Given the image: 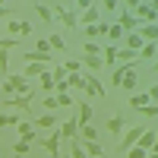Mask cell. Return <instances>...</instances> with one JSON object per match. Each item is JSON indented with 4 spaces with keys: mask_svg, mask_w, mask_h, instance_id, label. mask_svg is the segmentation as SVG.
Returning <instances> with one entry per match:
<instances>
[{
    "mask_svg": "<svg viewBox=\"0 0 158 158\" xmlns=\"http://www.w3.org/2000/svg\"><path fill=\"white\" fill-rule=\"evenodd\" d=\"M82 149H85L89 158H101V155H104V149L98 146V142H85V139H82Z\"/></svg>",
    "mask_w": 158,
    "mask_h": 158,
    "instance_id": "22",
    "label": "cell"
},
{
    "mask_svg": "<svg viewBox=\"0 0 158 158\" xmlns=\"http://www.w3.org/2000/svg\"><path fill=\"white\" fill-rule=\"evenodd\" d=\"M79 60H82V70L85 73H98L104 67V57H98V54H82Z\"/></svg>",
    "mask_w": 158,
    "mask_h": 158,
    "instance_id": "9",
    "label": "cell"
},
{
    "mask_svg": "<svg viewBox=\"0 0 158 158\" xmlns=\"http://www.w3.org/2000/svg\"><path fill=\"white\" fill-rule=\"evenodd\" d=\"M117 54H120L117 48H104V63H108V67H111V63H117Z\"/></svg>",
    "mask_w": 158,
    "mask_h": 158,
    "instance_id": "35",
    "label": "cell"
},
{
    "mask_svg": "<svg viewBox=\"0 0 158 158\" xmlns=\"http://www.w3.org/2000/svg\"><path fill=\"white\" fill-rule=\"evenodd\" d=\"M146 158H158V155H155V152H149V155H146Z\"/></svg>",
    "mask_w": 158,
    "mask_h": 158,
    "instance_id": "45",
    "label": "cell"
},
{
    "mask_svg": "<svg viewBox=\"0 0 158 158\" xmlns=\"http://www.w3.org/2000/svg\"><path fill=\"white\" fill-rule=\"evenodd\" d=\"M155 139H158V133H155V130H146V133L139 136V142H136V146H139V149H146V152H152V149H155Z\"/></svg>",
    "mask_w": 158,
    "mask_h": 158,
    "instance_id": "13",
    "label": "cell"
},
{
    "mask_svg": "<svg viewBox=\"0 0 158 158\" xmlns=\"http://www.w3.org/2000/svg\"><path fill=\"white\" fill-rule=\"evenodd\" d=\"M57 104L60 108H76V98H70V92H67V95H57Z\"/></svg>",
    "mask_w": 158,
    "mask_h": 158,
    "instance_id": "36",
    "label": "cell"
},
{
    "mask_svg": "<svg viewBox=\"0 0 158 158\" xmlns=\"http://www.w3.org/2000/svg\"><path fill=\"white\" fill-rule=\"evenodd\" d=\"M54 16H57L63 25H67V29H76V13H73V10H67L63 3H57V6H54Z\"/></svg>",
    "mask_w": 158,
    "mask_h": 158,
    "instance_id": "8",
    "label": "cell"
},
{
    "mask_svg": "<svg viewBox=\"0 0 158 158\" xmlns=\"http://www.w3.org/2000/svg\"><path fill=\"white\" fill-rule=\"evenodd\" d=\"M108 38H111V41H120V38H127V32L114 22V25H108Z\"/></svg>",
    "mask_w": 158,
    "mask_h": 158,
    "instance_id": "28",
    "label": "cell"
},
{
    "mask_svg": "<svg viewBox=\"0 0 158 158\" xmlns=\"http://www.w3.org/2000/svg\"><path fill=\"white\" fill-rule=\"evenodd\" d=\"M142 114H146V117H158V104H155V101L146 104V108H142Z\"/></svg>",
    "mask_w": 158,
    "mask_h": 158,
    "instance_id": "39",
    "label": "cell"
},
{
    "mask_svg": "<svg viewBox=\"0 0 158 158\" xmlns=\"http://www.w3.org/2000/svg\"><path fill=\"white\" fill-rule=\"evenodd\" d=\"M76 120H79V127H89L92 123V114H95V111H92V104L89 101H82V98H76Z\"/></svg>",
    "mask_w": 158,
    "mask_h": 158,
    "instance_id": "6",
    "label": "cell"
},
{
    "mask_svg": "<svg viewBox=\"0 0 158 158\" xmlns=\"http://www.w3.org/2000/svg\"><path fill=\"white\" fill-rule=\"evenodd\" d=\"M85 25H98V6H92V10L82 13V29Z\"/></svg>",
    "mask_w": 158,
    "mask_h": 158,
    "instance_id": "23",
    "label": "cell"
},
{
    "mask_svg": "<svg viewBox=\"0 0 158 158\" xmlns=\"http://www.w3.org/2000/svg\"><path fill=\"white\" fill-rule=\"evenodd\" d=\"M136 85H139L136 73H127V76H123V82H120V89H123V92H130V95H133V92H136Z\"/></svg>",
    "mask_w": 158,
    "mask_h": 158,
    "instance_id": "20",
    "label": "cell"
},
{
    "mask_svg": "<svg viewBox=\"0 0 158 158\" xmlns=\"http://www.w3.org/2000/svg\"><path fill=\"white\" fill-rule=\"evenodd\" d=\"M146 155H149V152H146V149H139V146H133V149L127 152V158H146Z\"/></svg>",
    "mask_w": 158,
    "mask_h": 158,
    "instance_id": "38",
    "label": "cell"
},
{
    "mask_svg": "<svg viewBox=\"0 0 158 158\" xmlns=\"http://www.w3.org/2000/svg\"><path fill=\"white\" fill-rule=\"evenodd\" d=\"M54 123H57L54 114H38V117H35V127H41V130H51Z\"/></svg>",
    "mask_w": 158,
    "mask_h": 158,
    "instance_id": "18",
    "label": "cell"
},
{
    "mask_svg": "<svg viewBox=\"0 0 158 158\" xmlns=\"http://www.w3.org/2000/svg\"><path fill=\"white\" fill-rule=\"evenodd\" d=\"M48 41H51V51H57V54H63V51H67V41H63L60 35H51Z\"/></svg>",
    "mask_w": 158,
    "mask_h": 158,
    "instance_id": "27",
    "label": "cell"
},
{
    "mask_svg": "<svg viewBox=\"0 0 158 158\" xmlns=\"http://www.w3.org/2000/svg\"><path fill=\"white\" fill-rule=\"evenodd\" d=\"M6 32H10L13 38H16V35H22V22H19V19H10V22H6Z\"/></svg>",
    "mask_w": 158,
    "mask_h": 158,
    "instance_id": "31",
    "label": "cell"
},
{
    "mask_svg": "<svg viewBox=\"0 0 158 158\" xmlns=\"http://www.w3.org/2000/svg\"><path fill=\"white\" fill-rule=\"evenodd\" d=\"M35 51H38V54H51V41H48V38H38V41H35Z\"/></svg>",
    "mask_w": 158,
    "mask_h": 158,
    "instance_id": "34",
    "label": "cell"
},
{
    "mask_svg": "<svg viewBox=\"0 0 158 158\" xmlns=\"http://www.w3.org/2000/svg\"><path fill=\"white\" fill-rule=\"evenodd\" d=\"M117 25H120L127 35H133V32H136V25H139V19H136L130 10H123V13H120V22H117Z\"/></svg>",
    "mask_w": 158,
    "mask_h": 158,
    "instance_id": "11",
    "label": "cell"
},
{
    "mask_svg": "<svg viewBox=\"0 0 158 158\" xmlns=\"http://www.w3.org/2000/svg\"><path fill=\"white\" fill-rule=\"evenodd\" d=\"M16 130H19V139H22V142H29V146H32V142H38V136H35L32 123H25V120H22V123H19Z\"/></svg>",
    "mask_w": 158,
    "mask_h": 158,
    "instance_id": "14",
    "label": "cell"
},
{
    "mask_svg": "<svg viewBox=\"0 0 158 158\" xmlns=\"http://www.w3.org/2000/svg\"><path fill=\"white\" fill-rule=\"evenodd\" d=\"M29 149H32L29 142H22V139H19L16 146H13V155H19V158H25V155H29Z\"/></svg>",
    "mask_w": 158,
    "mask_h": 158,
    "instance_id": "32",
    "label": "cell"
},
{
    "mask_svg": "<svg viewBox=\"0 0 158 158\" xmlns=\"http://www.w3.org/2000/svg\"><path fill=\"white\" fill-rule=\"evenodd\" d=\"M70 158H89V155H85V149H82V139L70 142Z\"/></svg>",
    "mask_w": 158,
    "mask_h": 158,
    "instance_id": "26",
    "label": "cell"
},
{
    "mask_svg": "<svg viewBox=\"0 0 158 158\" xmlns=\"http://www.w3.org/2000/svg\"><path fill=\"white\" fill-rule=\"evenodd\" d=\"M117 6H120L117 0H104V3H101V10H117Z\"/></svg>",
    "mask_w": 158,
    "mask_h": 158,
    "instance_id": "40",
    "label": "cell"
},
{
    "mask_svg": "<svg viewBox=\"0 0 158 158\" xmlns=\"http://www.w3.org/2000/svg\"><path fill=\"white\" fill-rule=\"evenodd\" d=\"M38 142L51 152V158H60V130H54L51 136H38Z\"/></svg>",
    "mask_w": 158,
    "mask_h": 158,
    "instance_id": "5",
    "label": "cell"
},
{
    "mask_svg": "<svg viewBox=\"0 0 158 158\" xmlns=\"http://www.w3.org/2000/svg\"><path fill=\"white\" fill-rule=\"evenodd\" d=\"M19 44V38H0V54H6V51H13Z\"/></svg>",
    "mask_w": 158,
    "mask_h": 158,
    "instance_id": "30",
    "label": "cell"
},
{
    "mask_svg": "<svg viewBox=\"0 0 158 158\" xmlns=\"http://www.w3.org/2000/svg\"><path fill=\"white\" fill-rule=\"evenodd\" d=\"M82 76H85V92H89L92 98H108V89L98 82V76H95V73H82Z\"/></svg>",
    "mask_w": 158,
    "mask_h": 158,
    "instance_id": "4",
    "label": "cell"
},
{
    "mask_svg": "<svg viewBox=\"0 0 158 158\" xmlns=\"http://www.w3.org/2000/svg\"><path fill=\"white\" fill-rule=\"evenodd\" d=\"M82 54H98V57H101V44H98V41H85V44H82Z\"/></svg>",
    "mask_w": 158,
    "mask_h": 158,
    "instance_id": "33",
    "label": "cell"
},
{
    "mask_svg": "<svg viewBox=\"0 0 158 158\" xmlns=\"http://www.w3.org/2000/svg\"><path fill=\"white\" fill-rule=\"evenodd\" d=\"M67 82H70V89H79V92H85V76H82V73H76V76H67Z\"/></svg>",
    "mask_w": 158,
    "mask_h": 158,
    "instance_id": "25",
    "label": "cell"
},
{
    "mask_svg": "<svg viewBox=\"0 0 158 158\" xmlns=\"http://www.w3.org/2000/svg\"><path fill=\"white\" fill-rule=\"evenodd\" d=\"M146 104H152V98H149V92H133L130 95V108H146Z\"/></svg>",
    "mask_w": 158,
    "mask_h": 158,
    "instance_id": "15",
    "label": "cell"
},
{
    "mask_svg": "<svg viewBox=\"0 0 158 158\" xmlns=\"http://www.w3.org/2000/svg\"><path fill=\"white\" fill-rule=\"evenodd\" d=\"M152 70H155V73H158V60H155V63H152Z\"/></svg>",
    "mask_w": 158,
    "mask_h": 158,
    "instance_id": "43",
    "label": "cell"
},
{
    "mask_svg": "<svg viewBox=\"0 0 158 158\" xmlns=\"http://www.w3.org/2000/svg\"><path fill=\"white\" fill-rule=\"evenodd\" d=\"M0 89H3V95H6V98H13V95H25V98L35 95V89H32V82H29L25 76H6Z\"/></svg>",
    "mask_w": 158,
    "mask_h": 158,
    "instance_id": "1",
    "label": "cell"
},
{
    "mask_svg": "<svg viewBox=\"0 0 158 158\" xmlns=\"http://www.w3.org/2000/svg\"><path fill=\"white\" fill-rule=\"evenodd\" d=\"M127 10H133V16L146 19L149 25H158V13H155V6H152V3H127Z\"/></svg>",
    "mask_w": 158,
    "mask_h": 158,
    "instance_id": "3",
    "label": "cell"
},
{
    "mask_svg": "<svg viewBox=\"0 0 158 158\" xmlns=\"http://www.w3.org/2000/svg\"><path fill=\"white\" fill-rule=\"evenodd\" d=\"M139 35L146 38V44H158V25H146Z\"/></svg>",
    "mask_w": 158,
    "mask_h": 158,
    "instance_id": "21",
    "label": "cell"
},
{
    "mask_svg": "<svg viewBox=\"0 0 158 158\" xmlns=\"http://www.w3.org/2000/svg\"><path fill=\"white\" fill-rule=\"evenodd\" d=\"M60 136H63V139H70V142L79 139V120H76V117H70V120L60 127Z\"/></svg>",
    "mask_w": 158,
    "mask_h": 158,
    "instance_id": "10",
    "label": "cell"
},
{
    "mask_svg": "<svg viewBox=\"0 0 158 158\" xmlns=\"http://www.w3.org/2000/svg\"><path fill=\"white\" fill-rule=\"evenodd\" d=\"M22 123V114H0V127H19Z\"/></svg>",
    "mask_w": 158,
    "mask_h": 158,
    "instance_id": "19",
    "label": "cell"
},
{
    "mask_svg": "<svg viewBox=\"0 0 158 158\" xmlns=\"http://www.w3.org/2000/svg\"><path fill=\"white\" fill-rule=\"evenodd\" d=\"M41 89L48 92V95H51V92H57V79H54V73H44V76H41Z\"/></svg>",
    "mask_w": 158,
    "mask_h": 158,
    "instance_id": "24",
    "label": "cell"
},
{
    "mask_svg": "<svg viewBox=\"0 0 158 158\" xmlns=\"http://www.w3.org/2000/svg\"><path fill=\"white\" fill-rule=\"evenodd\" d=\"M146 123H136V127H127L123 130V136H120V142H117V149H120V152H130V149H133L136 146V142H139V136L142 133H146Z\"/></svg>",
    "mask_w": 158,
    "mask_h": 158,
    "instance_id": "2",
    "label": "cell"
},
{
    "mask_svg": "<svg viewBox=\"0 0 158 158\" xmlns=\"http://www.w3.org/2000/svg\"><path fill=\"white\" fill-rule=\"evenodd\" d=\"M44 108H48V111H57V108H60V104H57V95H44Z\"/></svg>",
    "mask_w": 158,
    "mask_h": 158,
    "instance_id": "37",
    "label": "cell"
},
{
    "mask_svg": "<svg viewBox=\"0 0 158 158\" xmlns=\"http://www.w3.org/2000/svg\"><path fill=\"white\" fill-rule=\"evenodd\" d=\"M3 16H10V6H6V3H0V19H3Z\"/></svg>",
    "mask_w": 158,
    "mask_h": 158,
    "instance_id": "42",
    "label": "cell"
},
{
    "mask_svg": "<svg viewBox=\"0 0 158 158\" xmlns=\"http://www.w3.org/2000/svg\"><path fill=\"white\" fill-rule=\"evenodd\" d=\"M123 130H127V123H123V117H120V114L108 117V133H111V136H123Z\"/></svg>",
    "mask_w": 158,
    "mask_h": 158,
    "instance_id": "12",
    "label": "cell"
},
{
    "mask_svg": "<svg viewBox=\"0 0 158 158\" xmlns=\"http://www.w3.org/2000/svg\"><path fill=\"white\" fill-rule=\"evenodd\" d=\"M32 10H35V13H38V16H41V19L48 22V25H51V22H54V6H48V3H35Z\"/></svg>",
    "mask_w": 158,
    "mask_h": 158,
    "instance_id": "17",
    "label": "cell"
},
{
    "mask_svg": "<svg viewBox=\"0 0 158 158\" xmlns=\"http://www.w3.org/2000/svg\"><path fill=\"white\" fill-rule=\"evenodd\" d=\"M149 98H152V101H158V85H152V89H149Z\"/></svg>",
    "mask_w": 158,
    "mask_h": 158,
    "instance_id": "41",
    "label": "cell"
},
{
    "mask_svg": "<svg viewBox=\"0 0 158 158\" xmlns=\"http://www.w3.org/2000/svg\"><path fill=\"white\" fill-rule=\"evenodd\" d=\"M152 152H155V155H158V139H155V149H152Z\"/></svg>",
    "mask_w": 158,
    "mask_h": 158,
    "instance_id": "44",
    "label": "cell"
},
{
    "mask_svg": "<svg viewBox=\"0 0 158 158\" xmlns=\"http://www.w3.org/2000/svg\"><path fill=\"white\" fill-rule=\"evenodd\" d=\"M127 48H130V51H136V54H139V51L146 48V38H142L139 32H133V35H127Z\"/></svg>",
    "mask_w": 158,
    "mask_h": 158,
    "instance_id": "16",
    "label": "cell"
},
{
    "mask_svg": "<svg viewBox=\"0 0 158 158\" xmlns=\"http://www.w3.org/2000/svg\"><path fill=\"white\" fill-rule=\"evenodd\" d=\"M51 70H54V67H44V63H25L22 76L32 82V79H41V76H44V73H51Z\"/></svg>",
    "mask_w": 158,
    "mask_h": 158,
    "instance_id": "7",
    "label": "cell"
},
{
    "mask_svg": "<svg viewBox=\"0 0 158 158\" xmlns=\"http://www.w3.org/2000/svg\"><path fill=\"white\" fill-rule=\"evenodd\" d=\"M155 54H158V44H146L139 51V60H155Z\"/></svg>",
    "mask_w": 158,
    "mask_h": 158,
    "instance_id": "29",
    "label": "cell"
}]
</instances>
